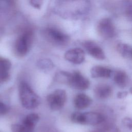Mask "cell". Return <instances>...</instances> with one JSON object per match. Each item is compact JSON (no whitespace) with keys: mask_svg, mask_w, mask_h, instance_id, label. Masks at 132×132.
I'll return each instance as SVG.
<instances>
[{"mask_svg":"<svg viewBox=\"0 0 132 132\" xmlns=\"http://www.w3.org/2000/svg\"><path fill=\"white\" fill-rule=\"evenodd\" d=\"M19 93L22 105L25 108L34 109L39 105L40 103L39 96L26 82L22 81L20 83Z\"/></svg>","mask_w":132,"mask_h":132,"instance_id":"obj_1","label":"cell"},{"mask_svg":"<svg viewBox=\"0 0 132 132\" xmlns=\"http://www.w3.org/2000/svg\"><path fill=\"white\" fill-rule=\"evenodd\" d=\"M33 32L26 29L16 39L14 46L15 54L18 57L25 56L29 51L33 41Z\"/></svg>","mask_w":132,"mask_h":132,"instance_id":"obj_2","label":"cell"},{"mask_svg":"<svg viewBox=\"0 0 132 132\" xmlns=\"http://www.w3.org/2000/svg\"><path fill=\"white\" fill-rule=\"evenodd\" d=\"M71 119L75 123L87 125H96L104 121L103 114L94 111L74 112L72 114Z\"/></svg>","mask_w":132,"mask_h":132,"instance_id":"obj_3","label":"cell"},{"mask_svg":"<svg viewBox=\"0 0 132 132\" xmlns=\"http://www.w3.org/2000/svg\"><path fill=\"white\" fill-rule=\"evenodd\" d=\"M43 35L50 43L56 45H64L69 41V37L55 28H47L43 31Z\"/></svg>","mask_w":132,"mask_h":132,"instance_id":"obj_4","label":"cell"},{"mask_svg":"<svg viewBox=\"0 0 132 132\" xmlns=\"http://www.w3.org/2000/svg\"><path fill=\"white\" fill-rule=\"evenodd\" d=\"M46 100L52 110H59L64 106L67 101V93L63 89H57L47 96Z\"/></svg>","mask_w":132,"mask_h":132,"instance_id":"obj_5","label":"cell"},{"mask_svg":"<svg viewBox=\"0 0 132 132\" xmlns=\"http://www.w3.org/2000/svg\"><path fill=\"white\" fill-rule=\"evenodd\" d=\"M67 85L75 89L85 90L89 88L90 82L80 72L75 71L70 73Z\"/></svg>","mask_w":132,"mask_h":132,"instance_id":"obj_6","label":"cell"},{"mask_svg":"<svg viewBox=\"0 0 132 132\" xmlns=\"http://www.w3.org/2000/svg\"><path fill=\"white\" fill-rule=\"evenodd\" d=\"M98 35L104 39L113 38L116 34V28L112 20L107 18L101 19L97 25Z\"/></svg>","mask_w":132,"mask_h":132,"instance_id":"obj_7","label":"cell"},{"mask_svg":"<svg viewBox=\"0 0 132 132\" xmlns=\"http://www.w3.org/2000/svg\"><path fill=\"white\" fill-rule=\"evenodd\" d=\"M82 46L87 53L93 58L98 60H104L105 54L103 49L95 42L85 41L82 43Z\"/></svg>","mask_w":132,"mask_h":132,"instance_id":"obj_8","label":"cell"},{"mask_svg":"<svg viewBox=\"0 0 132 132\" xmlns=\"http://www.w3.org/2000/svg\"><path fill=\"white\" fill-rule=\"evenodd\" d=\"M64 57L66 60L74 64H79L84 61L85 53L80 48H74L67 51Z\"/></svg>","mask_w":132,"mask_h":132,"instance_id":"obj_9","label":"cell"},{"mask_svg":"<svg viewBox=\"0 0 132 132\" xmlns=\"http://www.w3.org/2000/svg\"><path fill=\"white\" fill-rule=\"evenodd\" d=\"M11 67V63L9 59L0 57V83L5 82L9 80Z\"/></svg>","mask_w":132,"mask_h":132,"instance_id":"obj_10","label":"cell"},{"mask_svg":"<svg viewBox=\"0 0 132 132\" xmlns=\"http://www.w3.org/2000/svg\"><path fill=\"white\" fill-rule=\"evenodd\" d=\"M112 70L102 65H95L90 70V74L92 78H107L112 75Z\"/></svg>","mask_w":132,"mask_h":132,"instance_id":"obj_11","label":"cell"},{"mask_svg":"<svg viewBox=\"0 0 132 132\" xmlns=\"http://www.w3.org/2000/svg\"><path fill=\"white\" fill-rule=\"evenodd\" d=\"M94 93L97 98L101 100L106 99L111 95L112 89L108 84H98L94 88Z\"/></svg>","mask_w":132,"mask_h":132,"instance_id":"obj_12","label":"cell"},{"mask_svg":"<svg viewBox=\"0 0 132 132\" xmlns=\"http://www.w3.org/2000/svg\"><path fill=\"white\" fill-rule=\"evenodd\" d=\"M92 99L84 93L76 95L74 100V105L78 109H84L89 107L92 104Z\"/></svg>","mask_w":132,"mask_h":132,"instance_id":"obj_13","label":"cell"},{"mask_svg":"<svg viewBox=\"0 0 132 132\" xmlns=\"http://www.w3.org/2000/svg\"><path fill=\"white\" fill-rule=\"evenodd\" d=\"M39 120V116L36 113H32L25 117L22 124L24 126L26 132H32Z\"/></svg>","mask_w":132,"mask_h":132,"instance_id":"obj_14","label":"cell"},{"mask_svg":"<svg viewBox=\"0 0 132 132\" xmlns=\"http://www.w3.org/2000/svg\"><path fill=\"white\" fill-rule=\"evenodd\" d=\"M114 83L120 88H124L126 87L129 81V78L127 74L123 70L117 71L113 76Z\"/></svg>","mask_w":132,"mask_h":132,"instance_id":"obj_15","label":"cell"},{"mask_svg":"<svg viewBox=\"0 0 132 132\" xmlns=\"http://www.w3.org/2000/svg\"><path fill=\"white\" fill-rule=\"evenodd\" d=\"M131 50L132 47L125 43H120L117 46V50L118 53L125 58L131 57Z\"/></svg>","mask_w":132,"mask_h":132,"instance_id":"obj_16","label":"cell"},{"mask_svg":"<svg viewBox=\"0 0 132 132\" xmlns=\"http://www.w3.org/2000/svg\"><path fill=\"white\" fill-rule=\"evenodd\" d=\"M37 67L44 71H48L52 70L54 67V64L53 61L47 58L40 59L37 63Z\"/></svg>","mask_w":132,"mask_h":132,"instance_id":"obj_17","label":"cell"},{"mask_svg":"<svg viewBox=\"0 0 132 132\" xmlns=\"http://www.w3.org/2000/svg\"><path fill=\"white\" fill-rule=\"evenodd\" d=\"M70 73H71L69 72L63 71H60L59 72H58L55 74V80L61 84H68Z\"/></svg>","mask_w":132,"mask_h":132,"instance_id":"obj_18","label":"cell"},{"mask_svg":"<svg viewBox=\"0 0 132 132\" xmlns=\"http://www.w3.org/2000/svg\"><path fill=\"white\" fill-rule=\"evenodd\" d=\"M11 129L12 132H26L22 124H13L11 126Z\"/></svg>","mask_w":132,"mask_h":132,"instance_id":"obj_19","label":"cell"},{"mask_svg":"<svg viewBox=\"0 0 132 132\" xmlns=\"http://www.w3.org/2000/svg\"><path fill=\"white\" fill-rule=\"evenodd\" d=\"M122 125L127 129L132 130V119L129 117H125L122 120Z\"/></svg>","mask_w":132,"mask_h":132,"instance_id":"obj_20","label":"cell"},{"mask_svg":"<svg viewBox=\"0 0 132 132\" xmlns=\"http://www.w3.org/2000/svg\"><path fill=\"white\" fill-rule=\"evenodd\" d=\"M125 15L128 20L132 21V2L127 5L125 9Z\"/></svg>","mask_w":132,"mask_h":132,"instance_id":"obj_21","label":"cell"},{"mask_svg":"<svg viewBox=\"0 0 132 132\" xmlns=\"http://www.w3.org/2000/svg\"><path fill=\"white\" fill-rule=\"evenodd\" d=\"M43 0H29L30 5L36 9H40L43 4Z\"/></svg>","mask_w":132,"mask_h":132,"instance_id":"obj_22","label":"cell"},{"mask_svg":"<svg viewBox=\"0 0 132 132\" xmlns=\"http://www.w3.org/2000/svg\"><path fill=\"white\" fill-rule=\"evenodd\" d=\"M9 110L8 106L3 103L0 102V116L6 113Z\"/></svg>","mask_w":132,"mask_h":132,"instance_id":"obj_23","label":"cell"},{"mask_svg":"<svg viewBox=\"0 0 132 132\" xmlns=\"http://www.w3.org/2000/svg\"><path fill=\"white\" fill-rule=\"evenodd\" d=\"M128 95V92L126 91H119L117 94V97L119 99H123L126 97Z\"/></svg>","mask_w":132,"mask_h":132,"instance_id":"obj_24","label":"cell"},{"mask_svg":"<svg viewBox=\"0 0 132 132\" xmlns=\"http://www.w3.org/2000/svg\"><path fill=\"white\" fill-rule=\"evenodd\" d=\"M129 92H130V93L132 94V87H131V88H130V89H129Z\"/></svg>","mask_w":132,"mask_h":132,"instance_id":"obj_25","label":"cell"},{"mask_svg":"<svg viewBox=\"0 0 132 132\" xmlns=\"http://www.w3.org/2000/svg\"><path fill=\"white\" fill-rule=\"evenodd\" d=\"M131 57H132V50H131Z\"/></svg>","mask_w":132,"mask_h":132,"instance_id":"obj_26","label":"cell"}]
</instances>
